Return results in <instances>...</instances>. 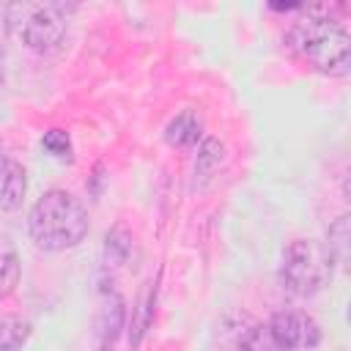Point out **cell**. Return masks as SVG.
<instances>
[{
  "mask_svg": "<svg viewBox=\"0 0 351 351\" xmlns=\"http://www.w3.org/2000/svg\"><path fill=\"white\" fill-rule=\"evenodd\" d=\"M25 195H27L25 167L11 156H0V208L16 211L25 200Z\"/></svg>",
  "mask_w": 351,
  "mask_h": 351,
  "instance_id": "cell-6",
  "label": "cell"
},
{
  "mask_svg": "<svg viewBox=\"0 0 351 351\" xmlns=\"http://www.w3.org/2000/svg\"><path fill=\"white\" fill-rule=\"evenodd\" d=\"M285 44L291 47V52L304 60L310 69L329 74V77H343L348 74V63H351V36L348 30L329 19V16H302L296 19L288 33H285Z\"/></svg>",
  "mask_w": 351,
  "mask_h": 351,
  "instance_id": "cell-2",
  "label": "cell"
},
{
  "mask_svg": "<svg viewBox=\"0 0 351 351\" xmlns=\"http://www.w3.org/2000/svg\"><path fill=\"white\" fill-rule=\"evenodd\" d=\"M27 230L38 250L63 252L77 247L88 236L90 219L85 206L71 192L49 189L33 203L27 214Z\"/></svg>",
  "mask_w": 351,
  "mask_h": 351,
  "instance_id": "cell-1",
  "label": "cell"
},
{
  "mask_svg": "<svg viewBox=\"0 0 351 351\" xmlns=\"http://www.w3.org/2000/svg\"><path fill=\"white\" fill-rule=\"evenodd\" d=\"M30 321L16 318V315H5L0 318V351H19L27 337H30Z\"/></svg>",
  "mask_w": 351,
  "mask_h": 351,
  "instance_id": "cell-9",
  "label": "cell"
},
{
  "mask_svg": "<svg viewBox=\"0 0 351 351\" xmlns=\"http://www.w3.org/2000/svg\"><path fill=\"white\" fill-rule=\"evenodd\" d=\"M19 274H22V266H19V255H16V247L0 236V299L11 296L19 285Z\"/></svg>",
  "mask_w": 351,
  "mask_h": 351,
  "instance_id": "cell-8",
  "label": "cell"
},
{
  "mask_svg": "<svg viewBox=\"0 0 351 351\" xmlns=\"http://www.w3.org/2000/svg\"><path fill=\"white\" fill-rule=\"evenodd\" d=\"M239 351H280L266 324H252L239 335Z\"/></svg>",
  "mask_w": 351,
  "mask_h": 351,
  "instance_id": "cell-11",
  "label": "cell"
},
{
  "mask_svg": "<svg viewBox=\"0 0 351 351\" xmlns=\"http://www.w3.org/2000/svg\"><path fill=\"white\" fill-rule=\"evenodd\" d=\"M3 55H5V19L0 14V71H3Z\"/></svg>",
  "mask_w": 351,
  "mask_h": 351,
  "instance_id": "cell-13",
  "label": "cell"
},
{
  "mask_svg": "<svg viewBox=\"0 0 351 351\" xmlns=\"http://www.w3.org/2000/svg\"><path fill=\"white\" fill-rule=\"evenodd\" d=\"M266 326L280 351L315 348L321 340V326L315 324L313 315H307L302 310H277Z\"/></svg>",
  "mask_w": 351,
  "mask_h": 351,
  "instance_id": "cell-5",
  "label": "cell"
},
{
  "mask_svg": "<svg viewBox=\"0 0 351 351\" xmlns=\"http://www.w3.org/2000/svg\"><path fill=\"white\" fill-rule=\"evenodd\" d=\"M203 137V121L195 110H184L176 118H170V123L165 126V140L176 148H189L197 145V140Z\"/></svg>",
  "mask_w": 351,
  "mask_h": 351,
  "instance_id": "cell-7",
  "label": "cell"
},
{
  "mask_svg": "<svg viewBox=\"0 0 351 351\" xmlns=\"http://www.w3.org/2000/svg\"><path fill=\"white\" fill-rule=\"evenodd\" d=\"M3 19L33 52H52L66 36V14L55 3H11L3 8Z\"/></svg>",
  "mask_w": 351,
  "mask_h": 351,
  "instance_id": "cell-4",
  "label": "cell"
},
{
  "mask_svg": "<svg viewBox=\"0 0 351 351\" xmlns=\"http://www.w3.org/2000/svg\"><path fill=\"white\" fill-rule=\"evenodd\" d=\"M335 261L326 250V244L315 239H293L282 247V263H280V280L285 291L293 296H315L324 291L332 280Z\"/></svg>",
  "mask_w": 351,
  "mask_h": 351,
  "instance_id": "cell-3",
  "label": "cell"
},
{
  "mask_svg": "<svg viewBox=\"0 0 351 351\" xmlns=\"http://www.w3.org/2000/svg\"><path fill=\"white\" fill-rule=\"evenodd\" d=\"M41 145H44L52 156H58V159H69V156H71V140H69V134H66L63 129H49V132H44Z\"/></svg>",
  "mask_w": 351,
  "mask_h": 351,
  "instance_id": "cell-12",
  "label": "cell"
},
{
  "mask_svg": "<svg viewBox=\"0 0 351 351\" xmlns=\"http://www.w3.org/2000/svg\"><path fill=\"white\" fill-rule=\"evenodd\" d=\"M348 239H351V230H348V217H337L329 230H326V250L332 255L335 263H346L348 261Z\"/></svg>",
  "mask_w": 351,
  "mask_h": 351,
  "instance_id": "cell-10",
  "label": "cell"
}]
</instances>
